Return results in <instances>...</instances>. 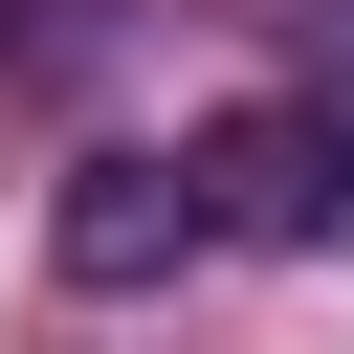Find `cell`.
Listing matches in <instances>:
<instances>
[{
  "label": "cell",
  "instance_id": "cell-1",
  "mask_svg": "<svg viewBox=\"0 0 354 354\" xmlns=\"http://www.w3.org/2000/svg\"><path fill=\"white\" fill-rule=\"evenodd\" d=\"M177 155H199V221L221 243H332L354 221V111H310V88H266V111L177 133Z\"/></svg>",
  "mask_w": 354,
  "mask_h": 354
},
{
  "label": "cell",
  "instance_id": "cell-2",
  "mask_svg": "<svg viewBox=\"0 0 354 354\" xmlns=\"http://www.w3.org/2000/svg\"><path fill=\"white\" fill-rule=\"evenodd\" d=\"M221 221H199V155H66V199H44V266L66 288H177Z\"/></svg>",
  "mask_w": 354,
  "mask_h": 354
},
{
  "label": "cell",
  "instance_id": "cell-3",
  "mask_svg": "<svg viewBox=\"0 0 354 354\" xmlns=\"http://www.w3.org/2000/svg\"><path fill=\"white\" fill-rule=\"evenodd\" d=\"M0 44H22V22H0Z\"/></svg>",
  "mask_w": 354,
  "mask_h": 354
}]
</instances>
